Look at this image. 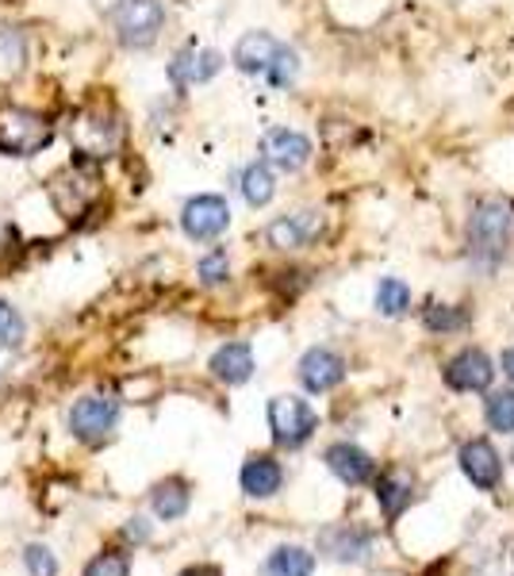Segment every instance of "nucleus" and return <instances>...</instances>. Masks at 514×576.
I'll list each match as a JSON object with an SVG mask.
<instances>
[{
	"instance_id": "obj_12",
	"label": "nucleus",
	"mask_w": 514,
	"mask_h": 576,
	"mask_svg": "<svg viewBox=\"0 0 514 576\" xmlns=\"http://www.w3.org/2000/svg\"><path fill=\"white\" fill-rule=\"evenodd\" d=\"M461 469H465V477H469L477 488H484V492L503 480V462H500V454H495V446L488 439L465 442L461 446Z\"/></svg>"
},
{
	"instance_id": "obj_7",
	"label": "nucleus",
	"mask_w": 514,
	"mask_h": 576,
	"mask_svg": "<svg viewBox=\"0 0 514 576\" xmlns=\"http://www.w3.org/2000/svg\"><path fill=\"white\" fill-rule=\"evenodd\" d=\"M231 228V208L223 197H212V192H200V197L185 200L181 208V231L192 239V243H215L223 231Z\"/></svg>"
},
{
	"instance_id": "obj_9",
	"label": "nucleus",
	"mask_w": 514,
	"mask_h": 576,
	"mask_svg": "<svg viewBox=\"0 0 514 576\" xmlns=\"http://www.w3.org/2000/svg\"><path fill=\"white\" fill-rule=\"evenodd\" d=\"M442 377H446V385L454 388V392H488L495 380V365L480 346H465L449 357Z\"/></svg>"
},
{
	"instance_id": "obj_15",
	"label": "nucleus",
	"mask_w": 514,
	"mask_h": 576,
	"mask_svg": "<svg viewBox=\"0 0 514 576\" xmlns=\"http://www.w3.org/2000/svg\"><path fill=\"white\" fill-rule=\"evenodd\" d=\"M208 369H212L215 380H223V385H243L254 373V350L246 346V342H227V346H220L212 354Z\"/></svg>"
},
{
	"instance_id": "obj_19",
	"label": "nucleus",
	"mask_w": 514,
	"mask_h": 576,
	"mask_svg": "<svg viewBox=\"0 0 514 576\" xmlns=\"http://www.w3.org/2000/svg\"><path fill=\"white\" fill-rule=\"evenodd\" d=\"M472 315L461 303H426L423 308V326L431 334H461L469 331Z\"/></svg>"
},
{
	"instance_id": "obj_20",
	"label": "nucleus",
	"mask_w": 514,
	"mask_h": 576,
	"mask_svg": "<svg viewBox=\"0 0 514 576\" xmlns=\"http://www.w3.org/2000/svg\"><path fill=\"white\" fill-rule=\"evenodd\" d=\"M315 569V557L300 546H280L265 562V576H311Z\"/></svg>"
},
{
	"instance_id": "obj_17",
	"label": "nucleus",
	"mask_w": 514,
	"mask_h": 576,
	"mask_svg": "<svg viewBox=\"0 0 514 576\" xmlns=\"http://www.w3.org/2000/svg\"><path fill=\"white\" fill-rule=\"evenodd\" d=\"M238 480H243V492L246 496L265 500V496L280 492V480H284V473H280V465L272 462V457H250V462L243 465V473H238Z\"/></svg>"
},
{
	"instance_id": "obj_10",
	"label": "nucleus",
	"mask_w": 514,
	"mask_h": 576,
	"mask_svg": "<svg viewBox=\"0 0 514 576\" xmlns=\"http://www.w3.org/2000/svg\"><path fill=\"white\" fill-rule=\"evenodd\" d=\"M295 373H300V385L308 388V392H331V388H338L342 380H346V362H342L334 350L315 346L300 357V369Z\"/></svg>"
},
{
	"instance_id": "obj_24",
	"label": "nucleus",
	"mask_w": 514,
	"mask_h": 576,
	"mask_svg": "<svg viewBox=\"0 0 514 576\" xmlns=\"http://www.w3.org/2000/svg\"><path fill=\"white\" fill-rule=\"evenodd\" d=\"M488 427L500 434H511L514 431V388H503V392H492L488 396Z\"/></svg>"
},
{
	"instance_id": "obj_5",
	"label": "nucleus",
	"mask_w": 514,
	"mask_h": 576,
	"mask_svg": "<svg viewBox=\"0 0 514 576\" xmlns=\"http://www.w3.org/2000/svg\"><path fill=\"white\" fill-rule=\"evenodd\" d=\"M326 231V215L319 208H300V212H284L265 228V243L272 251H308L311 243H319V235Z\"/></svg>"
},
{
	"instance_id": "obj_27",
	"label": "nucleus",
	"mask_w": 514,
	"mask_h": 576,
	"mask_svg": "<svg viewBox=\"0 0 514 576\" xmlns=\"http://www.w3.org/2000/svg\"><path fill=\"white\" fill-rule=\"evenodd\" d=\"M23 339V319L8 300H0V346H15Z\"/></svg>"
},
{
	"instance_id": "obj_21",
	"label": "nucleus",
	"mask_w": 514,
	"mask_h": 576,
	"mask_svg": "<svg viewBox=\"0 0 514 576\" xmlns=\"http://www.w3.org/2000/svg\"><path fill=\"white\" fill-rule=\"evenodd\" d=\"M189 511V488L185 480H166V485L154 488V516L158 519H181Z\"/></svg>"
},
{
	"instance_id": "obj_28",
	"label": "nucleus",
	"mask_w": 514,
	"mask_h": 576,
	"mask_svg": "<svg viewBox=\"0 0 514 576\" xmlns=\"http://www.w3.org/2000/svg\"><path fill=\"white\" fill-rule=\"evenodd\" d=\"M23 562H27L31 576H58V562L46 546H27L23 550Z\"/></svg>"
},
{
	"instance_id": "obj_13",
	"label": "nucleus",
	"mask_w": 514,
	"mask_h": 576,
	"mask_svg": "<svg viewBox=\"0 0 514 576\" xmlns=\"http://www.w3.org/2000/svg\"><path fill=\"white\" fill-rule=\"evenodd\" d=\"M220 69H223L220 51H181L169 62V81H174L177 89H192V85L212 81Z\"/></svg>"
},
{
	"instance_id": "obj_16",
	"label": "nucleus",
	"mask_w": 514,
	"mask_h": 576,
	"mask_svg": "<svg viewBox=\"0 0 514 576\" xmlns=\"http://www.w3.org/2000/svg\"><path fill=\"white\" fill-rule=\"evenodd\" d=\"M377 500L388 519H400L411 508V500H415V477L407 469H388L377 480Z\"/></svg>"
},
{
	"instance_id": "obj_22",
	"label": "nucleus",
	"mask_w": 514,
	"mask_h": 576,
	"mask_svg": "<svg viewBox=\"0 0 514 576\" xmlns=\"http://www.w3.org/2000/svg\"><path fill=\"white\" fill-rule=\"evenodd\" d=\"M411 308V288L400 281V277H384V281L377 285V311L388 319H400L407 315Z\"/></svg>"
},
{
	"instance_id": "obj_2",
	"label": "nucleus",
	"mask_w": 514,
	"mask_h": 576,
	"mask_svg": "<svg viewBox=\"0 0 514 576\" xmlns=\"http://www.w3.org/2000/svg\"><path fill=\"white\" fill-rule=\"evenodd\" d=\"M108 23H112V35L120 38V46L146 51L158 43L161 27H166V8H161V0H115Z\"/></svg>"
},
{
	"instance_id": "obj_31",
	"label": "nucleus",
	"mask_w": 514,
	"mask_h": 576,
	"mask_svg": "<svg viewBox=\"0 0 514 576\" xmlns=\"http://www.w3.org/2000/svg\"><path fill=\"white\" fill-rule=\"evenodd\" d=\"M503 373H507V377L514 380V346L503 350Z\"/></svg>"
},
{
	"instance_id": "obj_11",
	"label": "nucleus",
	"mask_w": 514,
	"mask_h": 576,
	"mask_svg": "<svg viewBox=\"0 0 514 576\" xmlns=\"http://www.w3.org/2000/svg\"><path fill=\"white\" fill-rule=\"evenodd\" d=\"M280 46L284 43L277 35H269V31H246L235 43V66L250 77H265L272 69V62H277Z\"/></svg>"
},
{
	"instance_id": "obj_30",
	"label": "nucleus",
	"mask_w": 514,
	"mask_h": 576,
	"mask_svg": "<svg viewBox=\"0 0 514 576\" xmlns=\"http://www.w3.org/2000/svg\"><path fill=\"white\" fill-rule=\"evenodd\" d=\"M181 576H220V569H212V565H192V569H185Z\"/></svg>"
},
{
	"instance_id": "obj_8",
	"label": "nucleus",
	"mask_w": 514,
	"mask_h": 576,
	"mask_svg": "<svg viewBox=\"0 0 514 576\" xmlns=\"http://www.w3.org/2000/svg\"><path fill=\"white\" fill-rule=\"evenodd\" d=\"M257 151H261V162H269L280 174H300L311 162V139L295 128H272L261 135Z\"/></svg>"
},
{
	"instance_id": "obj_25",
	"label": "nucleus",
	"mask_w": 514,
	"mask_h": 576,
	"mask_svg": "<svg viewBox=\"0 0 514 576\" xmlns=\"http://www.w3.org/2000/svg\"><path fill=\"white\" fill-rule=\"evenodd\" d=\"M295 77H300V54H295L292 46H280L277 62H272V69L265 74V81H269L272 89H288Z\"/></svg>"
},
{
	"instance_id": "obj_14",
	"label": "nucleus",
	"mask_w": 514,
	"mask_h": 576,
	"mask_svg": "<svg viewBox=\"0 0 514 576\" xmlns=\"http://www.w3.org/2000/svg\"><path fill=\"white\" fill-rule=\"evenodd\" d=\"M326 469L342 480V485H369L372 473H377V462H372L365 450H357L354 442H334L326 450Z\"/></svg>"
},
{
	"instance_id": "obj_23",
	"label": "nucleus",
	"mask_w": 514,
	"mask_h": 576,
	"mask_svg": "<svg viewBox=\"0 0 514 576\" xmlns=\"http://www.w3.org/2000/svg\"><path fill=\"white\" fill-rule=\"evenodd\" d=\"M323 546L331 550L338 562H361L365 550H369V534H357V531H331L323 534Z\"/></svg>"
},
{
	"instance_id": "obj_29",
	"label": "nucleus",
	"mask_w": 514,
	"mask_h": 576,
	"mask_svg": "<svg viewBox=\"0 0 514 576\" xmlns=\"http://www.w3.org/2000/svg\"><path fill=\"white\" fill-rule=\"evenodd\" d=\"M85 576H131V565L123 554H100L89 562V569H85Z\"/></svg>"
},
{
	"instance_id": "obj_18",
	"label": "nucleus",
	"mask_w": 514,
	"mask_h": 576,
	"mask_svg": "<svg viewBox=\"0 0 514 576\" xmlns=\"http://www.w3.org/2000/svg\"><path fill=\"white\" fill-rule=\"evenodd\" d=\"M238 189H243L246 204L250 208H265L272 197H277V177H272V166L269 162H250V166L243 169V177H238Z\"/></svg>"
},
{
	"instance_id": "obj_3",
	"label": "nucleus",
	"mask_w": 514,
	"mask_h": 576,
	"mask_svg": "<svg viewBox=\"0 0 514 576\" xmlns=\"http://www.w3.org/2000/svg\"><path fill=\"white\" fill-rule=\"evenodd\" d=\"M51 139H54V128L43 112H31V108H0V154L31 158V154L46 151Z\"/></svg>"
},
{
	"instance_id": "obj_4",
	"label": "nucleus",
	"mask_w": 514,
	"mask_h": 576,
	"mask_svg": "<svg viewBox=\"0 0 514 576\" xmlns=\"http://www.w3.org/2000/svg\"><path fill=\"white\" fill-rule=\"evenodd\" d=\"M319 416L300 396H272L269 400V431L280 446H303L315 434Z\"/></svg>"
},
{
	"instance_id": "obj_1",
	"label": "nucleus",
	"mask_w": 514,
	"mask_h": 576,
	"mask_svg": "<svg viewBox=\"0 0 514 576\" xmlns=\"http://www.w3.org/2000/svg\"><path fill=\"white\" fill-rule=\"evenodd\" d=\"M514 246V200L488 192L472 204L465 223V254L477 274H495L511 258Z\"/></svg>"
},
{
	"instance_id": "obj_6",
	"label": "nucleus",
	"mask_w": 514,
	"mask_h": 576,
	"mask_svg": "<svg viewBox=\"0 0 514 576\" xmlns=\"http://www.w3.org/2000/svg\"><path fill=\"white\" fill-rule=\"evenodd\" d=\"M115 423H120V403H115L112 396H85V400H77L74 411H69V431H74V439H81L85 446H100V442L115 431Z\"/></svg>"
},
{
	"instance_id": "obj_26",
	"label": "nucleus",
	"mask_w": 514,
	"mask_h": 576,
	"mask_svg": "<svg viewBox=\"0 0 514 576\" xmlns=\"http://www.w3.org/2000/svg\"><path fill=\"white\" fill-rule=\"evenodd\" d=\"M197 277H200V285H208V288H215V285L227 281V277H231V258H227V251L204 254V258H200V266H197Z\"/></svg>"
}]
</instances>
